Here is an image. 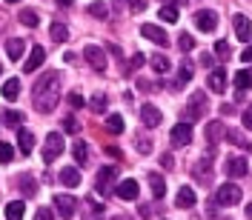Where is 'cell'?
<instances>
[{"label": "cell", "instance_id": "cell-1", "mask_svg": "<svg viewBox=\"0 0 252 220\" xmlns=\"http://www.w3.org/2000/svg\"><path fill=\"white\" fill-rule=\"evenodd\" d=\"M58 97H61V78L58 72H46L43 78L34 83V92H32V103L40 114H49L58 106Z\"/></svg>", "mask_w": 252, "mask_h": 220}, {"label": "cell", "instance_id": "cell-2", "mask_svg": "<svg viewBox=\"0 0 252 220\" xmlns=\"http://www.w3.org/2000/svg\"><path fill=\"white\" fill-rule=\"evenodd\" d=\"M212 203L215 206H235V203H241V186H235V183H223V186H218Z\"/></svg>", "mask_w": 252, "mask_h": 220}, {"label": "cell", "instance_id": "cell-3", "mask_svg": "<svg viewBox=\"0 0 252 220\" xmlns=\"http://www.w3.org/2000/svg\"><path fill=\"white\" fill-rule=\"evenodd\" d=\"M63 149H66V143H63V135L52 132V135L46 138V143H43V160H46V163H55V160L63 155Z\"/></svg>", "mask_w": 252, "mask_h": 220}, {"label": "cell", "instance_id": "cell-4", "mask_svg": "<svg viewBox=\"0 0 252 220\" xmlns=\"http://www.w3.org/2000/svg\"><path fill=\"white\" fill-rule=\"evenodd\" d=\"M192 177H195V183H201V186H212V157L204 155L195 166H192Z\"/></svg>", "mask_w": 252, "mask_h": 220}, {"label": "cell", "instance_id": "cell-5", "mask_svg": "<svg viewBox=\"0 0 252 220\" xmlns=\"http://www.w3.org/2000/svg\"><path fill=\"white\" fill-rule=\"evenodd\" d=\"M55 209H58V215L61 218H75V209H78V200L72 197V194H55Z\"/></svg>", "mask_w": 252, "mask_h": 220}, {"label": "cell", "instance_id": "cell-6", "mask_svg": "<svg viewBox=\"0 0 252 220\" xmlns=\"http://www.w3.org/2000/svg\"><path fill=\"white\" fill-rule=\"evenodd\" d=\"M83 57L89 60V66L92 69H97V72H106V52L97 46H86L83 49Z\"/></svg>", "mask_w": 252, "mask_h": 220}, {"label": "cell", "instance_id": "cell-7", "mask_svg": "<svg viewBox=\"0 0 252 220\" xmlns=\"http://www.w3.org/2000/svg\"><path fill=\"white\" fill-rule=\"evenodd\" d=\"M115 177H118V169H115V166H103V169L97 172V180H94L97 186L94 189H97L100 194H106V192L112 189V183H115Z\"/></svg>", "mask_w": 252, "mask_h": 220}, {"label": "cell", "instance_id": "cell-8", "mask_svg": "<svg viewBox=\"0 0 252 220\" xmlns=\"http://www.w3.org/2000/svg\"><path fill=\"white\" fill-rule=\"evenodd\" d=\"M115 194L121 197V200H135L138 194H141V186H138V180H121L118 186H115Z\"/></svg>", "mask_w": 252, "mask_h": 220}, {"label": "cell", "instance_id": "cell-9", "mask_svg": "<svg viewBox=\"0 0 252 220\" xmlns=\"http://www.w3.org/2000/svg\"><path fill=\"white\" fill-rule=\"evenodd\" d=\"M141 34L146 37V40H152V43H158V46H166L169 43V34L160 29V26H152V23H146V26H141Z\"/></svg>", "mask_w": 252, "mask_h": 220}, {"label": "cell", "instance_id": "cell-10", "mask_svg": "<svg viewBox=\"0 0 252 220\" xmlns=\"http://www.w3.org/2000/svg\"><path fill=\"white\" fill-rule=\"evenodd\" d=\"M169 140H172V146H189V140H192V126L189 123H178L172 129V135H169Z\"/></svg>", "mask_w": 252, "mask_h": 220}, {"label": "cell", "instance_id": "cell-11", "mask_svg": "<svg viewBox=\"0 0 252 220\" xmlns=\"http://www.w3.org/2000/svg\"><path fill=\"white\" fill-rule=\"evenodd\" d=\"M195 26H198L201 31H215V26H218V15L209 12V9H204V12L195 15Z\"/></svg>", "mask_w": 252, "mask_h": 220}, {"label": "cell", "instance_id": "cell-12", "mask_svg": "<svg viewBox=\"0 0 252 220\" xmlns=\"http://www.w3.org/2000/svg\"><path fill=\"white\" fill-rule=\"evenodd\" d=\"M223 169H226V174H229L232 180H238V177H244V174L250 172V166H247V160H244V157H229Z\"/></svg>", "mask_w": 252, "mask_h": 220}, {"label": "cell", "instance_id": "cell-13", "mask_svg": "<svg viewBox=\"0 0 252 220\" xmlns=\"http://www.w3.org/2000/svg\"><path fill=\"white\" fill-rule=\"evenodd\" d=\"M232 26H235V34H238V40H250L252 37V23H250V17L247 15H235L232 17Z\"/></svg>", "mask_w": 252, "mask_h": 220}, {"label": "cell", "instance_id": "cell-14", "mask_svg": "<svg viewBox=\"0 0 252 220\" xmlns=\"http://www.w3.org/2000/svg\"><path fill=\"white\" fill-rule=\"evenodd\" d=\"M206 106H209V103H206V94L204 92H195L192 97H189V114H192L195 120L206 114Z\"/></svg>", "mask_w": 252, "mask_h": 220}, {"label": "cell", "instance_id": "cell-15", "mask_svg": "<svg viewBox=\"0 0 252 220\" xmlns=\"http://www.w3.org/2000/svg\"><path fill=\"white\" fill-rule=\"evenodd\" d=\"M141 120L149 126V129L160 126V109H158V106H152V103H143V106H141Z\"/></svg>", "mask_w": 252, "mask_h": 220}, {"label": "cell", "instance_id": "cell-16", "mask_svg": "<svg viewBox=\"0 0 252 220\" xmlns=\"http://www.w3.org/2000/svg\"><path fill=\"white\" fill-rule=\"evenodd\" d=\"M43 60H46V49L34 46L32 49V55H29V60H26V66H23V72H32V75H34V69H40Z\"/></svg>", "mask_w": 252, "mask_h": 220}, {"label": "cell", "instance_id": "cell-17", "mask_svg": "<svg viewBox=\"0 0 252 220\" xmlns=\"http://www.w3.org/2000/svg\"><path fill=\"white\" fill-rule=\"evenodd\" d=\"M23 52H26V40H20V37H9V40H6V55H9V60L12 63L20 60Z\"/></svg>", "mask_w": 252, "mask_h": 220}, {"label": "cell", "instance_id": "cell-18", "mask_svg": "<svg viewBox=\"0 0 252 220\" xmlns=\"http://www.w3.org/2000/svg\"><path fill=\"white\" fill-rule=\"evenodd\" d=\"M206 83H209V89H212V92L223 94V89H226V72H223V69H212Z\"/></svg>", "mask_w": 252, "mask_h": 220}, {"label": "cell", "instance_id": "cell-19", "mask_svg": "<svg viewBox=\"0 0 252 220\" xmlns=\"http://www.w3.org/2000/svg\"><path fill=\"white\" fill-rule=\"evenodd\" d=\"M17 146H20L23 155H32V149H34V135H32L29 129H20V132H17Z\"/></svg>", "mask_w": 252, "mask_h": 220}, {"label": "cell", "instance_id": "cell-20", "mask_svg": "<svg viewBox=\"0 0 252 220\" xmlns=\"http://www.w3.org/2000/svg\"><path fill=\"white\" fill-rule=\"evenodd\" d=\"M178 209H189V206H195V189L192 186H184L178 192V200H175Z\"/></svg>", "mask_w": 252, "mask_h": 220}, {"label": "cell", "instance_id": "cell-21", "mask_svg": "<svg viewBox=\"0 0 252 220\" xmlns=\"http://www.w3.org/2000/svg\"><path fill=\"white\" fill-rule=\"evenodd\" d=\"M61 183H63V186H80V172L75 169V166L61 169Z\"/></svg>", "mask_w": 252, "mask_h": 220}, {"label": "cell", "instance_id": "cell-22", "mask_svg": "<svg viewBox=\"0 0 252 220\" xmlns=\"http://www.w3.org/2000/svg\"><path fill=\"white\" fill-rule=\"evenodd\" d=\"M3 97H6V100H17V97H20V80L17 78L6 80V83H3Z\"/></svg>", "mask_w": 252, "mask_h": 220}, {"label": "cell", "instance_id": "cell-23", "mask_svg": "<svg viewBox=\"0 0 252 220\" xmlns=\"http://www.w3.org/2000/svg\"><path fill=\"white\" fill-rule=\"evenodd\" d=\"M149 186H152V194H155L158 200L166 194V183H163V177H160V174H155V172L149 174Z\"/></svg>", "mask_w": 252, "mask_h": 220}, {"label": "cell", "instance_id": "cell-24", "mask_svg": "<svg viewBox=\"0 0 252 220\" xmlns=\"http://www.w3.org/2000/svg\"><path fill=\"white\" fill-rule=\"evenodd\" d=\"M226 138H229V143H235V146H241L244 152H252V143L247 140V138H244V135H241L238 129H229V132H226Z\"/></svg>", "mask_w": 252, "mask_h": 220}, {"label": "cell", "instance_id": "cell-25", "mask_svg": "<svg viewBox=\"0 0 252 220\" xmlns=\"http://www.w3.org/2000/svg\"><path fill=\"white\" fill-rule=\"evenodd\" d=\"M49 34H52V40H55V43H66V40H69V31H66V26H63V23H58V20L52 23Z\"/></svg>", "mask_w": 252, "mask_h": 220}, {"label": "cell", "instance_id": "cell-26", "mask_svg": "<svg viewBox=\"0 0 252 220\" xmlns=\"http://www.w3.org/2000/svg\"><path fill=\"white\" fill-rule=\"evenodd\" d=\"M23 209L26 206L15 200V203H6V220H23Z\"/></svg>", "mask_w": 252, "mask_h": 220}, {"label": "cell", "instance_id": "cell-27", "mask_svg": "<svg viewBox=\"0 0 252 220\" xmlns=\"http://www.w3.org/2000/svg\"><path fill=\"white\" fill-rule=\"evenodd\" d=\"M106 132H109V135H121V132H124V117H121V114H109V117H106Z\"/></svg>", "mask_w": 252, "mask_h": 220}, {"label": "cell", "instance_id": "cell-28", "mask_svg": "<svg viewBox=\"0 0 252 220\" xmlns=\"http://www.w3.org/2000/svg\"><path fill=\"white\" fill-rule=\"evenodd\" d=\"M223 135H226V129H223L220 123H209V126H206V140H209V143H218Z\"/></svg>", "mask_w": 252, "mask_h": 220}, {"label": "cell", "instance_id": "cell-29", "mask_svg": "<svg viewBox=\"0 0 252 220\" xmlns=\"http://www.w3.org/2000/svg\"><path fill=\"white\" fill-rule=\"evenodd\" d=\"M235 89L238 92H250L252 89V75L250 72H238L235 75Z\"/></svg>", "mask_w": 252, "mask_h": 220}, {"label": "cell", "instance_id": "cell-30", "mask_svg": "<svg viewBox=\"0 0 252 220\" xmlns=\"http://www.w3.org/2000/svg\"><path fill=\"white\" fill-rule=\"evenodd\" d=\"M72 155H75V160L83 166V163L89 160V149H86V143H83V140H75V146H72Z\"/></svg>", "mask_w": 252, "mask_h": 220}, {"label": "cell", "instance_id": "cell-31", "mask_svg": "<svg viewBox=\"0 0 252 220\" xmlns=\"http://www.w3.org/2000/svg\"><path fill=\"white\" fill-rule=\"evenodd\" d=\"M37 20H40V17H37L34 9H23V12H20V23H23V26H29V29L37 26Z\"/></svg>", "mask_w": 252, "mask_h": 220}, {"label": "cell", "instance_id": "cell-32", "mask_svg": "<svg viewBox=\"0 0 252 220\" xmlns=\"http://www.w3.org/2000/svg\"><path fill=\"white\" fill-rule=\"evenodd\" d=\"M20 192H23L26 197H32V194L37 192V183H34V177H29V174H23V177H20Z\"/></svg>", "mask_w": 252, "mask_h": 220}, {"label": "cell", "instance_id": "cell-33", "mask_svg": "<svg viewBox=\"0 0 252 220\" xmlns=\"http://www.w3.org/2000/svg\"><path fill=\"white\" fill-rule=\"evenodd\" d=\"M3 123L6 126H20L23 123V114H20V111H12V109L3 111Z\"/></svg>", "mask_w": 252, "mask_h": 220}, {"label": "cell", "instance_id": "cell-34", "mask_svg": "<svg viewBox=\"0 0 252 220\" xmlns=\"http://www.w3.org/2000/svg\"><path fill=\"white\" fill-rule=\"evenodd\" d=\"M83 206L89 209V215H92V218H103V206L97 203V200H92V197H86V200H83Z\"/></svg>", "mask_w": 252, "mask_h": 220}, {"label": "cell", "instance_id": "cell-35", "mask_svg": "<svg viewBox=\"0 0 252 220\" xmlns=\"http://www.w3.org/2000/svg\"><path fill=\"white\" fill-rule=\"evenodd\" d=\"M89 15H92V17H100V20H106L109 9H106V3H92V6H89Z\"/></svg>", "mask_w": 252, "mask_h": 220}, {"label": "cell", "instance_id": "cell-36", "mask_svg": "<svg viewBox=\"0 0 252 220\" xmlns=\"http://www.w3.org/2000/svg\"><path fill=\"white\" fill-rule=\"evenodd\" d=\"M15 160V149L9 143H0V163H12Z\"/></svg>", "mask_w": 252, "mask_h": 220}, {"label": "cell", "instance_id": "cell-37", "mask_svg": "<svg viewBox=\"0 0 252 220\" xmlns=\"http://www.w3.org/2000/svg\"><path fill=\"white\" fill-rule=\"evenodd\" d=\"M149 63H152V69H155V72H160V75H163V72H169V60H166V57H160V55H155Z\"/></svg>", "mask_w": 252, "mask_h": 220}, {"label": "cell", "instance_id": "cell-38", "mask_svg": "<svg viewBox=\"0 0 252 220\" xmlns=\"http://www.w3.org/2000/svg\"><path fill=\"white\" fill-rule=\"evenodd\" d=\"M215 55H218L220 60H229V55H232V52H229V43H226V40H218V43H215Z\"/></svg>", "mask_w": 252, "mask_h": 220}, {"label": "cell", "instance_id": "cell-39", "mask_svg": "<svg viewBox=\"0 0 252 220\" xmlns=\"http://www.w3.org/2000/svg\"><path fill=\"white\" fill-rule=\"evenodd\" d=\"M160 20L175 23V20H178V9H175V6H163V9H160Z\"/></svg>", "mask_w": 252, "mask_h": 220}, {"label": "cell", "instance_id": "cell-40", "mask_svg": "<svg viewBox=\"0 0 252 220\" xmlns=\"http://www.w3.org/2000/svg\"><path fill=\"white\" fill-rule=\"evenodd\" d=\"M106 106H109V100H106L103 94H94L92 97V109L94 111H106Z\"/></svg>", "mask_w": 252, "mask_h": 220}, {"label": "cell", "instance_id": "cell-41", "mask_svg": "<svg viewBox=\"0 0 252 220\" xmlns=\"http://www.w3.org/2000/svg\"><path fill=\"white\" fill-rule=\"evenodd\" d=\"M178 46H181V52H192V49H195V40H192L189 34H181V37H178Z\"/></svg>", "mask_w": 252, "mask_h": 220}, {"label": "cell", "instance_id": "cell-42", "mask_svg": "<svg viewBox=\"0 0 252 220\" xmlns=\"http://www.w3.org/2000/svg\"><path fill=\"white\" fill-rule=\"evenodd\" d=\"M63 129H66L69 135H75V132H78V129H80V123H78V120H75V117H66V120H63Z\"/></svg>", "mask_w": 252, "mask_h": 220}, {"label": "cell", "instance_id": "cell-43", "mask_svg": "<svg viewBox=\"0 0 252 220\" xmlns=\"http://www.w3.org/2000/svg\"><path fill=\"white\" fill-rule=\"evenodd\" d=\"M69 106H72V109H80V106H83V94L72 92V94H69Z\"/></svg>", "mask_w": 252, "mask_h": 220}, {"label": "cell", "instance_id": "cell-44", "mask_svg": "<svg viewBox=\"0 0 252 220\" xmlns=\"http://www.w3.org/2000/svg\"><path fill=\"white\" fill-rule=\"evenodd\" d=\"M34 220H55V212L52 209H37L34 212Z\"/></svg>", "mask_w": 252, "mask_h": 220}, {"label": "cell", "instance_id": "cell-45", "mask_svg": "<svg viewBox=\"0 0 252 220\" xmlns=\"http://www.w3.org/2000/svg\"><path fill=\"white\" fill-rule=\"evenodd\" d=\"M143 63H146V57H143V55H135V57L129 60V66H126V69H129V72H132V69H141Z\"/></svg>", "mask_w": 252, "mask_h": 220}, {"label": "cell", "instance_id": "cell-46", "mask_svg": "<svg viewBox=\"0 0 252 220\" xmlns=\"http://www.w3.org/2000/svg\"><path fill=\"white\" fill-rule=\"evenodd\" d=\"M189 78H192V66L189 63H181V83H187Z\"/></svg>", "mask_w": 252, "mask_h": 220}, {"label": "cell", "instance_id": "cell-47", "mask_svg": "<svg viewBox=\"0 0 252 220\" xmlns=\"http://www.w3.org/2000/svg\"><path fill=\"white\" fill-rule=\"evenodd\" d=\"M135 146H138V152H141V155H146V152H152V140L146 143L143 138H138V143H135Z\"/></svg>", "mask_w": 252, "mask_h": 220}, {"label": "cell", "instance_id": "cell-48", "mask_svg": "<svg viewBox=\"0 0 252 220\" xmlns=\"http://www.w3.org/2000/svg\"><path fill=\"white\" fill-rule=\"evenodd\" d=\"M244 126H247V129L252 132V103L247 106V111H244Z\"/></svg>", "mask_w": 252, "mask_h": 220}, {"label": "cell", "instance_id": "cell-49", "mask_svg": "<svg viewBox=\"0 0 252 220\" xmlns=\"http://www.w3.org/2000/svg\"><path fill=\"white\" fill-rule=\"evenodd\" d=\"M241 60H244V63H252V43L244 49V52H241Z\"/></svg>", "mask_w": 252, "mask_h": 220}, {"label": "cell", "instance_id": "cell-50", "mask_svg": "<svg viewBox=\"0 0 252 220\" xmlns=\"http://www.w3.org/2000/svg\"><path fill=\"white\" fill-rule=\"evenodd\" d=\"M160 163H163V169H172V166H175V157L172 155H163V157H160Z\"/></svg>", "mask_w": 252, "mask_h": 220}, {"label": "cell", "instance_id": "cell-51", "mask_svg": "<svg viewBox=\"0 0 252 220\" xmlns=\"http://www.w3.org/2000/svg\"><path fill=\"white\" fill-rule=\"evenodd\" d=\"M129 3H132V12H143V9H146L143 0H129Z\"/></svg>", "mask_w": 252, "mask_h": 220}, {"label": "cell", "instance_id": "cell-52", "mask_svg": "<svg viewBox=\"0 0 252 220\" xmlns=\"http://www.w3.org/2000/svg\"><path fill=\"white\" fill-rule=\"evenodd\" d=\"M138 215H141V218H152V215H155V209H149V203H146V206H141V212H138Z\"/></svg>", "mask_w": 252, "mask_h": 220}, {"label": "cell", "instance_id": "cell-53", "mask_svg": "<svg viewBox=\"0 0 252 220\" xmlns=\"http://www.w3.org/2000/svg\"><path fill=\"white\" fill-rule=\"evenodd\" d=\"M58 3H61V6H72V3H75V0H58Z\"/></svg>", "mask_w": 252, "mask_h": 220}, {"label": "cell", "instance_id": "cell-54", "mask_svg": "<svg viewBox=\"0 0 252 220\" xmlns=\"http://www.w3.org/2000/svg\"><path fill=\"white\" fill-rule=\"evenodd\" d=\"M247 218H252V203H250V206H247Z\"/></svg>", "mask_w": 252, "mask_h": 220}, {"label": "cell", "instance_id": "cell-55", "mask_svg": "<svg viewBox=\"0 0 252 220\" xmlns=\"http://www.w3.org/2000/svg\"><path fill=\"white\" fill-rule=\"evenodd\" d=\"M6 3H17V0H6Z\"/></svg>", "mask_w": 252, "mask_h": 220}]
</instances>
